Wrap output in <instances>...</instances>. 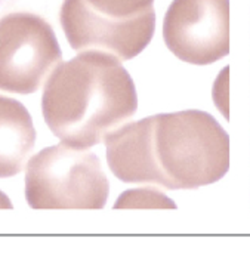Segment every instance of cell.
<instances>
[{
  "label": "cell",
  "instance_id": "obj_1",
  "mask_svg": "<svg viewBox=\"0 0 250 253\" xmlns=\"http://www.w3.org/2000/svg\"><path fill=\"white\" fill-rule=\"evenodd\" d=\"M104 142L108 166L123 182L194 190L230 169V136L200 110L145 117L113 130Z\"/></svg>",
  "mask_w": 250,
  "mask_h": 253
},
{
  "label": "cell",
  "instance_id": "obj_2",
  "mask_svg": "<svg viewBox=\"0 0 250 253\" xmlns=\"http://www.w3.org/2000/svg\"><path fill=\"white\" fill-rule=\"evenodd\" d=\"M120 62L102 52H80L56 65L44 84L42 111L64 144L90 148L133 117L136 89Z\"/></svg>",
  "mask_w": 250,
  "mask_h": 253
},
{
  "label": "cell",
  "instance_id": "obj_3",
  "mask_svg": "<svg viewBox=\"0 0 250 253\" xmlns=\"http://www.w3.org/2000/svg\"><path fill=\"white\" fill-rule=\"evenodd\" d=\"M108 193L99 159L84 148L53 145L27 166L25 199L33 209H102Z\"/></svg>",
  "mask_w": 250,
  "mask_h": 253
},
{
  "label": "cell",
  "instance_id": "obj_4",
  "mask_svg": "<svg viewBox=\"0 0 250 253\" xmlns=\"http://www.w3.org/2000/svg\"><path fill=\"white\" fill-rule=\"evenodd\" d=\"M61 59L56 36L42 16L13 12L0 19V90L36 92Z\"/></svg>",
  "mask_w": 250,
  "mask_h": 253
},
{
  "label": "cell",
  "instance_id": "obj_5",
  "mask_svg": "<svg viewBox=\"0 0 250 253\" xmlns=\"http://www.w3.org/2000/svg\"><path fill=\"white\" fill-rule=\"evenodd\" d=\"M163 39L184 62L209 65L230 53V0H173Z\"/></svg>",
  "mask_w": 250,
  "mask_h": 253
},
{
  "label": "cell",
  "instance_id": "obj_6",
  "mask_svg": "<svg viewBox=\"0 0 250 253\" xmlns=\"http://www.w3.org/2000/svg\"><path fill=\"white\" fill-rule=\"evenodd\" d=\"M59 21L71 47L77 52H102L120 61L139 55L151 42L156 19L117 22L101 18L64 0Z\"/></svg>",
  "mask_w": 250,
  "mask_h": 253
},
{
  "label": "cell",
  "instance_id": "obj_7",
  "mask_svg": "<svg viewBox=\"0 0 250 253\" xmlns=\"http://www.w3.org/2000/svg\"><path fill=\"white\" fill-rule=\"evenodd\" d=\"M36 144V130L27 108L0 95V178L18 175Z\"/></svg>",
  "mask_w": 250,
  "mask_h": 253
},
{
  "label": "cell",
  "instance_id": "obj_8",
  "mask_svg": "<svg viewBox=\"0 0 250 253\" xmlns=\"http://www.w3.org/2000/svg\"><path fill=\"white\" fill-rule=\"evenodd\" d=\"M86 12L117 22L156 19L154 0H71Z\"/></svg>",
  "mask_w": 250,
  "mask_h": 253
},
{
  "label": "cell",
  "instance_id": "obj_9",
  "mask_svg": "<svg viewBox=\"0 0 250 253\" xmlns=\"http://www.w3.org/2000/svg\"><path fill=\"white\" fill-rule=\"evenodd\" d=\"M116 209L123 208H156V209H175V203L163 193L153 188H141L125 191L114 205Z\"/></svg>",
  "mask_w": 250,
  "mask_h": 253
},
{
  "label": "cell",
  "instance_id": "obj_10",
  "mask_svg": "<svg viewBox=\"0 0 250 253\" xmlns=\"http://www.w3.org/2000/svg\"><path fill=\"white\" fill-rule=\"evenodd\" d=\"M0 208H4V209H10V208H12L9 199H7L1 191H0Z\"/></svg>",
  "mask_w": 250,
  "mask_h": 253
}]
</instances>
